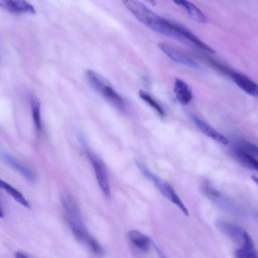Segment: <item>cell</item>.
Segmentation results:
<instances>
[{
	"label": "cell",
	"instance_id": "cell-23",
	"mask_svg": "<svg viewBox=\"0 0 258 258\" xmlns=\"http://www.w3.org/2000/svg\"><path fill=\"white\" fill-rule=\"evenodd\" d=\"M148 2L149 3L151 4L152 6H155L156 4V2L155 0H145Z\"/></svg>",
	"mask_w": 258,
	"mask_h": 258
},
{
	"label": "cell",
	"instance_id": "cell-6",
	"mask_svg": "<svg viewBox=\"0 0 258 258\" xmlns=\"http://www.w3.org/2000/svg\"><path fill=\"white\" fill-rule=\"evenodd\" d=\"M136 164L143 174L154 182L162 195L170 200L175 192L172 186L169 183L151 172L142 163L138 161Z\"/></svg>",
	"mask_w": 258,
	"mask_h": 258
},
{
	"label": "cell",
	"instance_id": "cell-9",
	"mask_svg": "<svg viewBox=\"0 0 258 258\" xmlns=\"http://www.w3.org/2000/svg\"><path fill=\"white\" fill-rule=\"evenodd\" d=\"M0 7L15 14H34V7L26 0H0Z\"/></svg>",
	"mask_w": 258,
	"mask_h": 258
},
{
	"label": "cell",
	"instance_id": "cell-2",
	"mask_svg": "<svg viewBox=\"0 0 258 258\" xmlns=\"http://www.w3.org/2000/svg\"><path fill=\"white\" fill-rule=\"evenodd\" d=\"M86 76L89 83L94 90L118 108L124 107V100L112 88L106 79L92 70L87 71Z\"/></svg>",
	"mask_w": 258,
	"mask_h": 258
},
{
	"label": "cell",
	"instance_id": "cell-12",
	"mask_svg": "<svg viewBox=\"0 0 258 258\" xmlns=\"http://www.w3.org/2000/svg\"><path fill=\"white\" fill-rule=\"evenodd\" d=\"M215 224L220 230L233 240L237 241L243 240L244 230L241 227L221 219H217Z\"/></svg>",
	"mask_w": 258,
	"mask_h": 258
},
{
	"label": "cell",
	"instance_id": "cell-10",
	"mask_svg": "<svg viewBox=\"0 0 258 258\" xmlns=\"http://www.w3.org/2000/svg\"><path fill=\"white\" fill-rule=\"evenodd\" d=\"M174 92L177 100L183 105H188L192 99V93L190 86L179 78L175 79Z\"/></svg>",
	"mask_w": 258,
	"mask_h": 258
},
{
	"label": "cell",
	"instance_id": "cell-20",
	"mask_svg": "<svg viewBox=\"0 0 258 258\" xmlns=\"http://www.w3.org/2000/svg\"><path fill=\"white\" fill-rule=\"evenodd\" d=\"M152 241L153 244L156 251L157 252L158 255L161 257H165V255H164V254L163 253L162 251L160 250L159 247L157 245V244L153 241L152 240Z\"/></svg>",
	"mask_w": 258,
	"mask_h": 258
},
{
	"label": "cell",
	"instance_id": "cell-15",
	"mask_svg": "<svg viewBox=\"0 0 258 258\" xmlns=\"http://www.w3.org/2000/svg\"><path fill=\"white\" fill-rule=\"evenodd\" d=\"M234 154L235 158L241 164L249 168L257 171L258 162L253 155L242 149L237 145L234 149Z\"/></svg>",
	"mask_w": 258,
	"mask_h": 258
},
{
	"label": "cell",
	"instance_id": "cell-16",
	"mask_svg": "<svg viewBox=\"0 0 258 258\" xmlns=\"http://www.w3.org/2000/svg\"><path fill=\"white\" fill-rule=\"evenodd\" d=\"M128 237L138 248L144 251L149 250L151 240L146 235L136 230H132L128 233Z\"/></svg>",
	"mask_w": 258,
	"mask_h": 258
},
{
	"label": "cell",
	"instance_id": "cell-24",
	"mask_svg": "<svg viewBox=\"0 0 258 258\" xmlns=\"http://www.w3.org/2000/svg\"><path fill=\"white\" fill-rule=\"evenodd\" d=\"M4 217V213L3 212L2 209L0 205V218H2Z\"/></svg>",
	"mask_w": 258,
	"mask_h": 258
},
{
	"label": "cell",
	"instance_id": "cell-1",
	"mask_svg": "<svg viewBox=\"0 0 258 258\" xmlns=\"http://www.w3.org/2000/svg\"><path fill=\"white\" fill-rule=\"evenodd\" d=\"M140 21L153 30L163 34L166 28V18L160 17L138 0H120Z\"/></svg>",
	"mask_w": 258,
	"mask_h": 258
},
{
	"label": "cell",
	"instance_id": "cell-5",
	"mask_svg": "<svg viewBox=\"0 0 258 258\" xmlns=\"http://www.w3.org/2000/svg\"><path fill=\"white\" fill-rule=\"evenodd\" d=\"M159 49L173 61L196 69H200V66L187 55L176 48L165 42L158 44Z\"/></svg>",
	"mask_w": 258,
	"mask_h": 258
},
{
	"label": "cell",
	"instance_id": "cell-13",
	"mask_svg": "<svg viewBox=\"0 0 258 258\" xmlns=\"http://www.w3.org/2000/svg\"><path fill=\"white\" fill-rule=\"evenodd\" d=\"M243 241V246L235 250V256L238 258L256 257L257 252L254 248L253 241L248 233L244 230Z\"/></svg>",
	"mask_w": 258,
	"mask_h": 258
},
{
	"label": "cell",
	"instance_id": "cell-19",
	"mask_svg": "<svg viewBox=\"0 0 258 258\" xmlns=\"http://www.w3.org/2000/svg\"><path fill=\"white\" fill-rule=\"evenodd\" d=\"M88 245L95 253L97 254H102L103 252V249L100 244L92 237Z\"/></svg>",
	"mask_w": 258,
	"mask_h": 258
},
{
	"label": "cell",
	"instance_id": "cell-11",
	"mask_svg": "<svg viewBox=\"0 0 258 258\" xmlns=\"http://www.w3.org/2000/svg\"><path fill=\"white\" fill-rule=\"evenodd\" d=\"M3 158L8 165L18 171L26 179L31 182L36 181V177L35 173L13 156L9 154H4Z\"/></svg>",
	"mask_w": 258,
	"mask_h": 258
},
{
	"label": "cell",
	"instance_id": "cell-21",
	"mask_svg": "<svg viewBox=\"0 0 258 258\" xmlns=\"http://www.w3.org/2000/svg\"><path fill=\"white\" fill-rule=\"evenodd\" d=\"M15 256L18 258H24V257H28L29 256L27 255L26 253L21 252V251H18L16 252L15 253Z\"/></svg>",
	"mask_w": 258,
	"mask_h": 258
},
{
	"label": "cell",
	"instance_id": "cell-14",
	"mask_svg": "<svg viewBox=\"0 0 258 258\" xmlns=\"http://www.w3.org/2000/svg\"><path fill=\"white\" fill-rule=\"evenodd\" d=\"M172 1L176 5L184 8L189 17L194 21L200 23H207V17L194 4L187 0H172Z\"/></svg>",
	"mask_w": 258,
	"mask_h": 258
},
{
	"label": "cell",
	"instance_id": "cell-8",
	"mask_svg": "<svg viewBox=\"0 0 258 258\" xmlns=\"http://www.w3.org/2000/svg\"><path fill=\"white\" fill-rule=\"evenodd\" d=\"M227 75L231 78L233 81L241 90L248 95L257 98L258 95L257 85L246 76L236 72L229 71Z\"/></svg>",
	"mask_w": 258,
	"mask_h": 258
},
{
	"label": "cell",
	"instance_id": "cell-22",
	"mask_svg": "<svg viewBox=\"0 0 258 258\" xmlns=\"http://www.w3.org/2000/svg\"><path fill=\"white\" fill-rule=\"evenodd\" d=\"M251 179L254 181L255 182L256 184H257V182H258V179H257V177L254 175H252L251 176Z\"/></svg>",
	"mask_w": 258,
	"mask_h": 258
},
{
	"label": "cell",
	"instance_id": "cell-4",
	"mask_svg": "<svg viewBox=\"0 0 258 258\" xmlns=\"http://www.w3.org/2000/svg\"><path fill=\"white\" fill-rule=\"evenodd\" d=\"M169 22L172 29L180 35L186 42H187L188 41L208 52L211 53H215L216 52L214 49L201 40L184 25L171 20H169Z\"/></svg>",
	"mask_w": 258,
	"mask_h": 258
},
{
	"label": "cell",
	"instance_id": "cell-18",
	"mask_svg": "<svg viewBox=\"0 0 258 258\" xmlns=\"http://www.w3.org/2000/svg\"><path fill=\"white\" fill-rule=\"evenodd\" d=\"M139 94L140 97L152 107L160 116H164L165 113L162 107L150 94L143 90H140Z\"/></svg>",
	"mask_w": 258,
	"mask_h": 258
},
{
	"label": "cell",
	"instance_id": "cell-3",
	"mask_svg": "<svg viewBox=\"0 0 258 258\" xmlns=\"http://www.w3.org/2000/svg\"><path fill=\"white\" fill-rule=\"evenodd\" d=\"M87 156L93 167L96 179L101 190L106 197L110 194V185L106 169L103 163L95 155L86 150Z\"/></svg>",
	"mask_w": 258,
	"mask_h": 258
},
{
	"label": "cell",
	"instance_id": "cell-17",
	"mask_svg": "<svg viewBox=\"0 0 258 258\" xmlns=\"http://www.w3.org/2000/svg\"><path fill=\"white\" fill-rule=\"evenodd\" d=\"M30 104L36 131L39 133L41 128L40 104L39 100L35 95H31Z\"/></svg>",
	"mask_w": 258,
	"mask_h": 258
},
{
	"label": "cell",
	"instance_id": "cell-7",
	"mask_svg": "<svg viewBox=\"0 0 258 258\" xmlns=\"http://www.w3.org/2000/svg\"><path fill=\"white\" fill-rule=\"evenodd\" d=\"M190 117L192 121L206 136L212 138L216 142L226 145L229 144L228 139L223 135L219 133L209 123L195 114H191Z\"/></svg>",
	"mask_w": 258,
	"mask_h": 258
}]
</instances>
